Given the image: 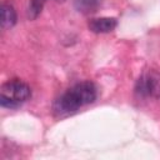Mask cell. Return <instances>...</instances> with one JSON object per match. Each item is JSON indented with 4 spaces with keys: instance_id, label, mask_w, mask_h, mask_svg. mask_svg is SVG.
I'll return each instance as SVG.
<instances>
[{
    "instance_id": "obj_6",
    "label": "cell",
    "mask_w": 160,
    "mask_h": 160,
    "mask_svg": "<svg viewBox=\"0 0 160 160\" xmlns=\"http://www.w3.org/2000/svg\"><path fill=\"white\" fill-rule=\"evenodd\" d=\"M16 24V11L10 2L1 4V28L8 30Z\"/></svg>"
},
{
    "instance_id": "obj_8",
    "label": "cell",
    "mask_w": 160,
    "mask_h": 160,
    "mask_svg": "<svg viewBox=\"0 0 160 160\" xmlns=\"http://www.w3.org/2000/svg\"><path fill=\"white\" fill-rule=\"evenodd\" d=\"M44 2L45 0H30L29 1V6H28V18L30 20H35L41 10H42V6H44Z\"/></svg>"
},
{
    "instance_id": "obj_5",
    "label": "cell",
    "mask_w": 160,
    "mask_h": 160,
    "mask_svg": "<svg viewBox=\"0 0 160 160\" xmlns=\"http://www.w3.org/2000/svg\"><path fill=\"white\" fill-rule=\"evenodd\" d=\"M118 25V20L115 18H95L88 22V28L90 31L95 34H105L112 31Z\"/></svg>"
},
{
    "instance_id": "obj_2",
    "label": "cell",
    "mask_w": 160,
    "mask_h": 160,
    "mask_svg": "<svg viewBox=\"0 0 160 160\" xmlns=\"http://www.w3.org/2000/svg\"><path fill=\"white\" fill-rule=\"evenodd\" d=\"M135 91L141 96H152L160 99V72L149 71L142 74L136 81Z\"/></svg>"
},
{
    "instance_id": "obj_1",
    "label": "cell",
    "mask_w": 160,
    "mask_h": 160,
    "mask_svg": "<svg viewBox=\"0 0 160 160\" xmlns=\"http://www.w3.org/2000/svg\"><path fill=\"white\" fill-rule=\"evenodd\" d=\"M31 95V90L28 84L19 79L9 80L1 86L0 105L8 109H16L25 102Z\"/></svg>"
},
{
    "instance_id": "obj_4",
    "label": "cell",
    "mask_w": 160,
    "mask_h": 160,
    "mask_svg": "<svg viewBox=\"0 0 160 160\" xmlns=\"http://www.w3.org/2000/svg\"><path fill=\"white\" fill-rule=\"evenodd\" d=\"M70 90L72 91V94L76 96V99L80 101L81 105H86V104L94 102L96 96H98L96 86L91 81L78 82L72 88H70Z\"/></svg>"
},
{
    "instance_id": "obj_3",
    "label": "cell",
    "mask_w": 160,
    "mask_h": 160,
    "mask_svg": "<svg viewBox=\"0 0 160 160\" xmlns=\"http://www.w3.org/2000/svg\"><path fill=\"white\" fill-rule=\"evenodd\" d=\"M82 105L80 104V101L76 99V96L72 94L70 89L65 91L61 96H59L54 102V110L59 115H68L75 112Z\"/></svg>"
},
{
    "instance_id": "obj_7",
    "label": "cell",
    "mask_w": 160,
    "mask_h": 160,
    "mask_svg": "<svg viewBox=\"0 0 160 160\" xmlns=\"http://www.w3.org/2000/svg\"><path fill=\"white\" fill-rule=\"evenodd\" d=\"M75 9L81 14H92L101 5V0H72Z\"/></svg>"
}]
</instances>
